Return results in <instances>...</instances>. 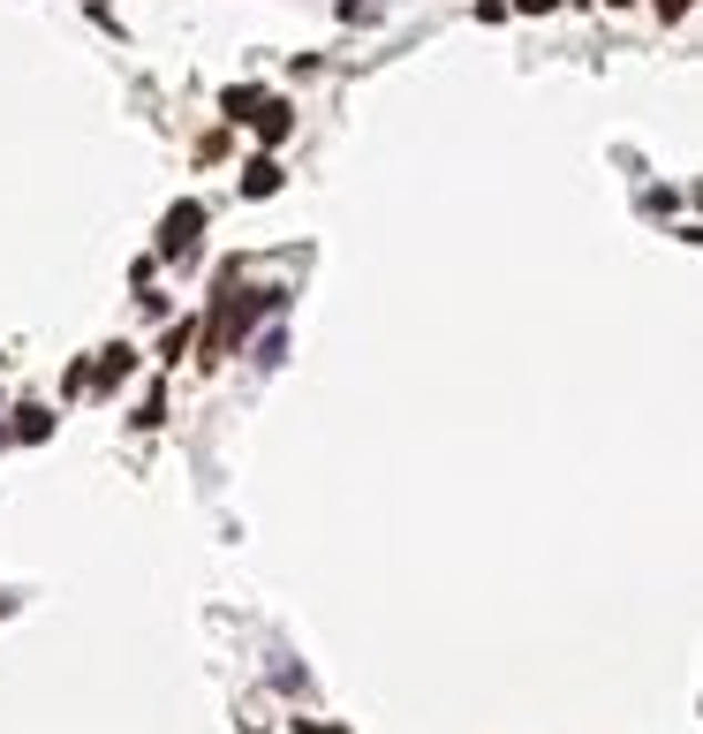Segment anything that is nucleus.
<instances>
[{
	"label": "nucleus",
	"instance_id": "9",
	"mask_svg": "<svg viewBox=\"0 0 703 734\" xmlns=\"http://www.w3.org/2000/svg\"><path fill=\"white\" fill-rule=\"evenodd\" d=\"M514 8H522V16H544V8H560V0H514Z\"/></svg>",
	"mask_w": 703,
	"mask_h": 734
},
{
	"label": "nucleus",
	"instance_id": "6",
	"mask_svg": "<svg viewBox=\"0 0 703 734\" xmlns=\"http://www.w3.org/2000/svg\"><path fill=\"white\" fill-rule=\"evenodd\" d=\"M190 341H197V326L182 318V326H174V334H166V341H160V356H166V364H182V356H190Z\"/></svg>",
	"mask_w": 703,
	"mask_h": 734
},
{
	"label": "nucleus",
	"instance_id": "4",
	"mask_svg": "<svg viewBox=\"0 0 703 734\" xmlns=\"http://www.w3.org/2000/svg\"><path fill=\"white\" fill-rule=\"evenodd\" d=\"M45 432H53V409H39V401H23V409H16V439H23V447H39Z\"/></svg>",
	"mask_w": 703,
	"mask_h": 734
},
{
	"label": "nucleus",
	"instance_id": "5",
	"mask_svg": "<svg viewBox=\"0 0 703 734\" xmlns=\"http://www.w3.org/2000/svg\"><path fill=\"white\" fill-rule=\"evenodd\" d=\"M281 190V160H249L243 167V197H273Z\"/></svg>",
	"mask_w": 703,
	"mask_h": 734
},
{
	"label": "nucleus",
	"instance_id": "7",
	"mask_svg": "<svg viewBox=\"0 0 703 734\" xmlns=\"http://www.w3.org/2000/svg\"><path fill=\"white\" fill-rule=\"evenodd\" d=\"M257 114V91H227V122H249Z\"/></svg>",
	"mask_w": 703,
	"mask_h": 734
},
{
	"label": "nucleus",
	"instance_id": "2",
	"mask_svg": "<svg viewBox=\"0 0 703 734\" xmlns=\"http://www.w3.org/2000/svg\"><path fill=\"white\" fill-rule=\"evenodd\" d=\"M197 235H205V205H174V213L160 220V258H190Z\"/></svg>",
	"mask_w": 703,
	"mask_h": 734
},
{
	"label": "nucleus",
	"instance_id": "3",
	"mask_svg": "<svg viewBox=\"0 0 703 734\" xmlns=\"http://www.w3.org/2000/svg\"><path fill=\"white\" fill-rule=\"evenodd\" d=\"M249 130L265 136V144H281V136L295 130V106H288V99H257V114H249Z\"/></svg>",
	"mask_w": 703,
	"mask_h": 734
},
{
	"label": "nucleus",
	"instance_id": "10",
	"mask_svg": "<svg viewBox=\"0 0 703 734\" xmlns=\"http://www.w3.org/2000/svg\"><path fill=\"white\" fill-rule=\"evenodd\" d=\"M605 8H628V0H605Z\"/></svg>",
	"mask_w": 703,
	"mask_h": 734
},
{
	"label": "nucleus",
	"instance_id": "8",
	"mask_svg": "<svg viewBox=\"0 0 703 734\" xmlns=\"http://www.w3.org/2000/svg\"><path fill=\"white\" fill-rule=\"evenodd\" d=\"M659 16H665V23H681V16H689V0H659Z\"/></svg>",
	"mask_w": 703,
	"mask_h": 734
},
{
	"label": "nucleus",
	"instance_id": "1",
	"mask_svg": "<svg viewBox=\"0 0 703 734\" xmlns=\"http://www.w3.org/2000/svg\"><path fill=\"white\" fill-rule=\"evenodd\" d=\"M257 303H243V265H220V288H212V334H205V356H235V341L249 334Z\"/></svg>",
	"mask_w": 703,
	"mask_h": 734
}]
</instances>
